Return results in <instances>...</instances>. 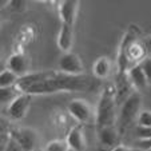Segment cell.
Returning a JSON list of instances; mask_svg holds the SVG:
<instances>
[{
	"instance_id": "obj_1",
	"label": "cell",
	"mask_w": 151,
	"mask_h": 151,
	"mask_svg": "<svg viewBox=\"0 0 151 151\" xmlns=\"http://www.w3.org/2000/svg\"><path fill=\"white\" fill-rule=\"evenodd\" d=\"M16 87L22 94L27 95H50L56 92H91L100 88V80L94 75H67L58 71L29 72L17 80Z\"/></svg>"
},
{
	"instance_id": "obj_2",
	"label": "cell",
	"mask_w": 151,
	"mask_h": 151,
	"mask_svg": "<svg viewBox=\"0 0 151 151\" xmlns=\"http://www.w3.org/2000/svg\"><path fill=\"white\" fill-rule=\"evenodd\" d=\"M116 92L114 84H107L103 87L100 99L98 102L96 111H95V127L96 131L106 127H115L118 123L116 112Z\"/></svg>"
},
{
	"instance_id": "obj_3",
	"label": "cell",
	"mask_w": 151,
	"mask_h": 151,
	"mask_svg": "<svg viewBox=\"0 0 151 151\" xmlns=\"http://www.w3.org/2000/svg\"><path fill=\"white\" fill-rule=\"evenodd\" d=\"M140 106H142V95L140 92L134 91L128 99L120 106L119 115H118V130L119 134H123L137 122L140 114Z\"/></svg>"
},
{
	"instance_id": "obj_4",
	"label": "cell",
	"mask_w": 151,
	"mask_h": 151,
	"mask_svg": "<svg viewBox=\"0 0 151 151\" xmlns=\"http://www.w3.org/2000/svg\"><path fill=\"white\" fill-rule=\"evenodd\" d=\"M11 138H14L23 151H35L37 150V143H39V137L37 132L32 128L28 127H16L9 131Z\"/></svg>"
},
{
	"instance_id": "obj_5",
	"label": "cell",
	"mask_w": 151,
	"mask_h": 151,
	"mask_svg": "<svg viewBox=\"0 0 151 151\" xmlns=\"http://www.w3.org/2000/svg\"><path fill=\"white\" fill-rule=\"evenodd\" d=\"M58 67L59 71L63 74L72 75V76H78V75H83V63L80 58L74 52H66L62 54L58 62Z\"/></svg>"
},
{
	"instance_id": "obj_6",
	"label": "cell",
	"mask_w": 151,
	"mask_h": 151,
	"mask_svg": "<svg viewBox=\"0 0 151 151\" xmlns=\"http://www.w3.org/2000/svg\"><path fill=\"white\" fill-rule=\"evenodd\" d=\"M68 110L70 115L76 120L79 124H86L88 123L92 118V111L90 104L83 99H72L68 103Z\"/></svg>"
},
{
	"instance_id": "obj_7",
	"label": "cell",
	"mask_w": 151,
	"mask_h": 151,
	"mask_svg": "<svg viewBox=\"0 0 151 151\" xmlns=\"http://www.w3.org/2000/svg\"><path fill=\"white\" fill-rule=\"evenodd\" d=\"M32 96L27 94H22L7 107V114L9 115V118L14 120H22L26 118L27 112L29 110L31 106Z\"/></svg>"
},
{
	"instance_id": "obj_8",
	"label": "cell",
	"mask_w": 151,
	"mask_h": 151,
	"mask_svg": "<svg viewBox=\"0 0 151 151\" xmlns=\"http://www.w3.org/2000/svg\"><path fill=\"white\" fill-rule=\"evenodd\" d=\"M96 137L100 147L106 151H111L119 146V130L116 126L102 128V130L96 131Z\"/></svg>"
},
{
	"instance_id": "obj_9",
	"label": "cell",
	"mask_w": 151,
	"mask_h": 151,
	"mask_svg": "<svg viewBox=\"0 0 151 151\" xmlns=\"http://www.w3.org/2000/svg\"><path fill=\"white\" fill-rule=\"evenodd\" d=\"M78 7H79V1H76V0H64V1H60L59 6H58V12H59L62 24L71 26V27L75 26Z\"/></svg>"
},
{
	"instance_id": "obj_10",
	"label": "cell",
	"mask_w": 151,
	"mask_h": 151,
	"mask_svg": "<svg viewBox=\"0 0 151 151\" xmlns=\"http://www.w3.org/2000/svg\"><path fill=\"white\" fill-rule=\"evenodd\" d=\"M28 59L26 58V55L23 54H12L11 56L8 58V62H7V70L12 71L17 78H23L26 75H28Z\"/></svg>"
},
{
	"instance_id": "obj_11",
	"label": "cell",
	"mask_w": 151,
	"mask_h": 151,
	"mask_svg": "<svg viewBox=\"0 0 151 151\" xmlns=\"http://www.w3.org/2000/svg\"><path fill=\"white\" fill-rule=\"evenodd\" d=\"M127 75H128V80L131 83L132 88L137 92H140L145 88H147L148 80H147V78H146L145 72H143V68H142V66H140V63L130 67Z\"/></svg>"
},
{
	"instance_id": "obj_12",
	"label": "cell",
	"mask_w": 151,
	"mask_h": 151,
	"mask_svg": "<svg viewBox=\"0 0 151 151\" xmlns=\"http://www.w3.org/2000/svg\"><path fill=\"white\" fill-rule=\"evenodd\" d=\"M66 142L68 143L70 150L72 151H84L86 150V139L83 132L82 124H76L68 131L66 138Z\"/></svg>"
},
{
	"instance_id": "obj_13",
	"label": "cell",
	"mask_w": 151,
	"mask_h": 151,
	"mask_svg": "<svg viewBox=\"0 0 151 151\" xmlns=\"http://www.w3.org/2000/svg\"><path fill=\"white\" fill-rule=\"evenodd\" d=\"M72 44H74V27L62 24L58 34V47L62 50L63 54L71 52Z\"/></svg>"
},
{
	"instance_id": "obj_14",
	"label": "cell",
	"mask_w": 151,
	"mask_h": 151,
	"mask_svg": "<svg viewBox=\"0 0 151 151\" xmlns=\"http://www.w3.org/2000/svg\"><path fill=\"white\" fill-rule=\"evenodd\" d=\"M110 72H111V62L109 60V58L100 56L95 60L94 67H92V74L96 79L103 80L106 78H109Z\"/></svg>"
},
{
	"instance_id": "obj_15",
	"label": "cell",
	"mask_w": 151,
	"mask_h": 151,
	"mask_svg": "<svg viewBox=\"0 0 151 151\" xmlns=\"http://www.w3.org/2000/svg\"><path fill=\"white\" fill-rule=\"evenodd\" d=\"M137 142L135 147L142 151H151V128H135Z\"/></svg>"
},
{
	"instance_id": "obj_16",
	"label": "cell",
	"mask_w": 151,
	"mask_h": 151,
	"mask_svg": "<svg viewBox=\"0 0 151 151\" xmlns=\"http://www.w3.org/2000/svg\"><path fill=\"white\" fill-rule=\"evenodd\" d=\"M19 95H22V92H20V90L17 88L16 86L8 87V88H0V102H1L3 106L6 104L8 107Z\"/></svg>"
},
{
	"instance_id": "obj_17",
	"label": "cell",
	"mask_w": 151,
	"mask_h": 151,
	"mask_svg": "<svg viewBox=\"0 0 151 151\" xmlns=\"http://www.w3.org/2000/svg\"><path fill=\"white\" fill-rule=\"evenodd\" d=\"M19 78L9 70H3L0 72V88H8L17 84Z\"/></svg>"
},
{
	"instance_id": "obj_18",
	"label": "cell",
	"mask_w": 151,
	"mask_h": 151,
	"mask_svg": "<svg viewBox=\"0 0 151 151\" xmlns=\"http://www.w3.org/2000/svg\"><path fill=\"white\" fill-rule=\"evenodd\" d=\"M137 127L140 128H151V111L142 110L137 120Z\"/></svg>"
},
{
	"instance_id": "obj_19",
	"label": "cell",
	"mask_w": 151,
	"mask_h": 151,
	"mask_svg": "<svg viewBox=\"0 0 151 151\" xmlns=\"http://www.w3.org/2000/svg\"><path fill=\"white\" fill-rule=\"evenodd\" d=\"M46 151H70V146L66 140L55 139L46 146Z\"/></svg>"
},
{
	"instance_id": "obj_20",
	"label": "cell",
	"mask_w": 151,
	"mask_h": 151,
	"mask_svg": "<svg viewBox=\"0 0 151 151\" xmlns=\"http://www.w3.org/2000/svg\"><path fill=\"white\" fill-rule=\"evenodd\" d=\"M140 66L143 68V72H145L146 78L148 80V84H151V56H147L142 63H140Z\"/></svg>"
},
{
	"instance_id": "obj_21",
	"label": "cell",
	"mask_w": 151,
	"mask_h": 151,
	"mask_svg": "<svg viewBox=\"0 0 151 151\" xmlns=\"http://www.w3.org/2000/svg\"><path fill=\"white\" fill-rule=\"evenodd\" d=\"M1 151H23V148L20 147L19 143H17L14 138H11V135H9V139L7 140L6 147H4Z\"/></svg>"
},
{
	"instance_id": "obj_22",
	"label": "cell",
	"mask_w": 151,
	"mask_h": 151,
	"mask_svg": "<svg viewBox=\"0 0 151 151\" xmlns=\"http://www.w3.org/2000/svg\"><path fill=\"white\" fill-rule=\"evenodd\" d=\"M111 151H131L130 148L127 147V146H123V145H119L118 147H115L114 150H111Z\"/></svg>"
},
{
	"instance_id": "obj_23",
	"label": "cell",
	"mask_w": 151,
	"mask_h": 151,
	"mask_svg": "<svg viewBox=\"0 0 151 151\" xmlns=\"http://www.w3.org/2000/svg\"><path fill=\"white\" fill-rule=\"evenodd\" d=\"M145 44H146V48H147V52L151 54V36H148L147 39L145 40Z\"/></svg>"
},
{
	"instance_id": "obj_24",
	"label": "cell",
	"mask_w": 151,
	"mask_h": 151,
	"mask_svg": "<svg viewBox=\"0 0 151 151\" xmlns=\"http://www.w3.org/2000/svg\"><path fill=\"white\" fill-rule=\"evenodd\" d=\"M35 151H40V150H39V148H37V150H35Z\"/></svg>"
}]
</instances>
